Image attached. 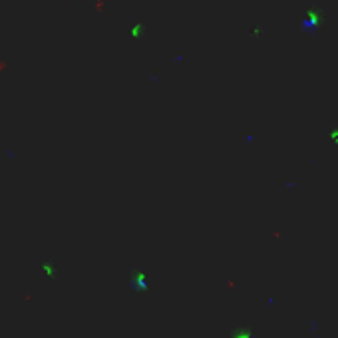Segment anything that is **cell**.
Instances as JSON below:
<instances>
[{
	"label": "cell",
	"mask_w": 338,
	"mask_h": 338,
	"mask_svg": "<svg viewBox=\"0 0 338 338\" xmlns=\"http://www.w3.org/2000/svg\"><path fill=\"white\" fill-rule=\"evenodd\" d=\"M311 338H325V337H321V335H313Z\"/></svg>",
	"instance_id": "6da1fadb"
}]
</instances>
